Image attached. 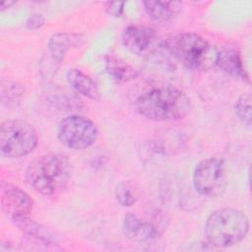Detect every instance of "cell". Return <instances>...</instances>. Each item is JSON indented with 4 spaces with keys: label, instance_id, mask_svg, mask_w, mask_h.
Here are the masks:
<instances>
[{
    "label": "cell",
    "instance_id": "7a4b0ae2",
    "mask_svg": "<svg viewBox=\"0 0 252 252\" xmlns=\"http://www.w3.org/2000/svg\"><path fill=\"white\" fill-rule=\"evenodd\" d=\"M27 183L43 196L63 192L71 177V165L60 154H45L32 159L26 169Z\"/></svg>",
    "mask_w": 252,
    "mask_h": 252
},
{
    "label": "cell",
    "instance_id": "44dd1931",
    "mask_svg": "<svg viewBox=\"0 0 252 252\" xmlns=\"http://www.w3.org/2000/svg\"><path fill=\"white\" fill-rule=\"evenodd\" d=\"M15 3H16L15 1H3V2H1V4H0V10H1V11H4V10L10 8V7H11L12 5H14Z\"/></svg>",
    "mask_w": 252,
    "mask_h": 252
},
{
    "label": "cell",
    "instance_id": "6da1fadb",
    "mask_svg": "<svg viewBox=\"0 0 252 252\" xmlns=\"http://www.w3.org/2000/svg\"><path fill=\"white\" fill-rule=\"evenodd\" d=\"M136 109L150 120H178L190 112L191 99L182 90L163 84L143 93L136 100Z\"/></svg>",
    "mask_w": 252,
    "mask_h": 252
},
{
    "label": "cell",
    "instance_id": "5bb4252c",
    "mask_svg": "<svg viewBox=\"0 0 252 252\" xmlns=\"http://www.w3.org/2000/svg\"><path fill=\"white\" fill-rule=\"evenodd\" d=\"M68 84L79 94L92 100H99L100 94L94 81L79 69H70L66 74Z\"/></svg>",
    "mask_w": 252,
    "mask_h": 252
},
{
    "label": "cell",
    "instance_id": "5b68a950",
    "mask_svg": "<svg viewBox=\"0 0 252 252\" xmlns=\"http://www.w3.org/2000/svg\"><path fill=\"white\" fill-rule=\"evenodd\" d=\"M37 143V133L27 121L6 120L0 126V151L7 158L25 157L35 149Z\"/></svg>",
    "mask_w": 252,
    "mask_h": 252
},
{
    "label": "cell",
    "instance_id": "ba28073f",
    "mask_svg": "<svg viewBox=\"0 0 252 252\" xmlns=\"http://www.w3.org/2000/svg\"><path fill=\"white\" fill-rule=\"evenodd\" d=\"M168 223L166 215L160 211L151 213L150 218H140L134 213H127L122 221L124 235L135 242H146L158 237Z\"/></svg>",
    "mask_w": 252,
    "mask_h": 252
},
{
    "label": "cell",
    "instance_id": "3957f363",
    "mask_svg": "<svg viewBox=\"0 0 252 252\" xmlns=\"http://www.w3.org/2000/svg\"><path fill=\"white\" fill-rule=\"evenodd\" d=\"M249 227V220L243 212L234 208H221L208 216L204 231L212 246L224 248L242 241Z\"/></svg>",
    "mask_w": 252,
    "mask_h": 252
},
{
    "label": "cell",
    "instance_id": "8992f818",
    "mask_svg": "<svg viewBox=\"0 0 252 252\" xmlns=\"http://www.w3.org/2000/svg\"><path fill=\"white\" fill-rule=\"evenodd\" d=\"M227 185L226 168L223 159L209 158L201 160L193 172V186L202 196H220Z\"/></svg>",
    "mask_w": 252,
    "mask_h": 252
},
{
    "label": "cell",
    "instance_id": "2e32d148",
    "mask_svg": "<svg viewBox=\"0 0 252 252\" xmlns=\"http://www.w3.org/2000/svg\"><path fill=\"white\" fill-rule=\"evenodd\" d=\"M105 69L112 80L117 83H128L138 77V71L134 67L113 55L105 57Z\"/></svg>",
    "mask_w": 252,
    "mask_h": 252
},
{
    "label": "cell",
    "instance_id": "8fae6325",
    "mask_svg": "<svg viewBox=\"0 0 252 252\" xmlns=\"http://www.w3.org/2000/svg\"><path fill=\"white\" fill-rule=\"evenodd\" d=\"M216 66L224 73L249 83V75L246 72L240 53L234 48H223L219 50Z\"/></svg>",
    "mask_w": 252,
    "mask_h": 252
},
{
    "label": "cell",
    "instance_id": "e0dca14e",
    "mask_svg": "<svg viewBox=\"0 0 252 252\" xmlns=\"http://www.w3.org/2000/svg\"><path fill=\"white\" fill-rule=\"evenodd\" d=\"M114 195L117 202L122 207H131L137 201L136 191L133 186L127 181H122L116 185Z\"/></svg>",
    "mask_w": 252,
    "mask_h": 252
},
{
    "label": "cell",
    "instance_id": "52a82bcc",
    "mask_svg": "<svg viewBox=\"0 0 252 252\" xmlns=\"http://www.w3.org/2000/svg\"><path fill=\"white\" fill-rule=\"evenodd\" d=\"M98 131L95 124L81 115H70L63 118L57 129L61 144L71 150H84L94 145Z\"/></svg>",
    "mask_w": 252,
    "mask_h": 252
},
{
    "label": "cell",
    "instance_id": "30bf717a",
    "mask_svg": "<svg viewBox=\"0 0 252 252\" xmlns=\"http://www.w3.org/2000/svg\"><path fill=\"white\" fill-rule=\"evenodd\" d=\"M32 206L33 201L31 196L20 187L10 183L2 186L1 207L10 219L29 215Z\"/></svg>",
    "mask_w": 252,
    "mask_h": 252
},
{
    "label": "cell",
    "instance_id": "7c38bea8",
    "mask_svg": "<svg viewBox=\"0 0 252 252\" xmlns=\"http://www.w3.org/2000/svg\"><path fill=\"white\" fill-rule=\"evenodd\" d=\"M82 42L83 37L81 34L57 32L50 36L47 47L52 60L60 64L67 51L72 47L80 46Z\"/></svg>",
    "mask_w": 252,
    "mask_h": 252
},
{
    "label": "cell",
    "instance_id": "9c48e42d",
    "mask_svg": "<svg viewBox=\"0 0 252 252\" xmlns=\"http://www.w3.org/2000/svg\"><path fill=\"white\" fill-rule=\"evenodd\" d=\"M121 41L131 52L147 55L156 49L158 35L151 28L130 25L122 31Z\"/></svg>",
    "mask_w": 252,
    "mask_h": 252
},
{
    "label": "cell",
    "instance_id": "ac0fdd59",
    "mask_svg": "<svg viewBox=\"0 0 252 252\" xmlns=\"http://www.w3.org/2000/svg\"><path fill=\"white\" fill-rule=\"evenodd\" d=\"M234 110L238 119L247 128H251V97L248 94H242L238 96L234 104Z\"/></svg>",
    "mask_w": 252,
    "mask_h": 252
},
{
    "label": "cell",
    "instance_id": "d6986e66",
    "mask_svg": "<svg viewBox=\"0 0 252 252\" xmlns=\"http://www.w3.org/2000/svg\"><path fill=\"white\" fill-rule=\"evenodd\" d=\"M45 23V19L43 17V15L41 14H32L31 15L27 22H26V27L28 28V30L30 31H35L40 29Z\"/></svg>",
    "mask_w": 252,
    "mask_h": 252
},
{
    "label": "cell",
    "instance_id": "ffe728a7",
    "mask_svg": "<svg viewBox=\"0 0 252 252\" xmlns=\"http://www.w3.org/2000/svg\"><path fill=\"white\" fill-rule=\"evenodd\" d=\"M125 2H107L105 5L106 12L116 18H119L123 15Z\"/></svg>",
    "mask_w": 252,
    "mask_h": 252
},
{
    "label": "cell",
    "instance_id": "9a60e30c",
    "mask_svg": "<svg viewBox=\"0 0 252 252\" xmlns=\"http://www.w3.org/2000/svg\"><path fill=\"white\" fill-rule=\"evenodd\" d=\"M11 220L14 224L21 231H23V233L29 235L30 237L36 239L37 241H40L46 245L54 243V238L50 231L42 224L30 219L28 215L14 217Z\"/></svg>",
    "mask_w": 252,
    "mask_h": 252
},
{
    "label": "cell",
    "instance_id": "4fadbf2b",
    "mask_svg": "<svg viewBox=\"0 0 252 252\" xmlns=\"http://www.w3.org/2000/svg\"><path fill=\"white\" fill-rule=\"evenodd\" d=\"M144 9L147 15L154 21L165 23L173 20L181 11L180 1H144Z\"/></svg>",
    "mask_w": 252,
    "mask_h": 252
},
{
    "label": "cell",
    "instance_id": "277c9868",
    "mask_svg": "<svg viewBox=\"0 0 252 252\" xmlns=\"http://www.w3.org/2000/svg\"><path fill=\"white\" fill-rule=\"evenodd\" d=\"M167 48L176 60L193 71H208L216 66L219 49L200 34L183 32L167 42Z\"/></svg>",
    "mask_w": 252,
    "mask_h": 252
}]
</instances>
